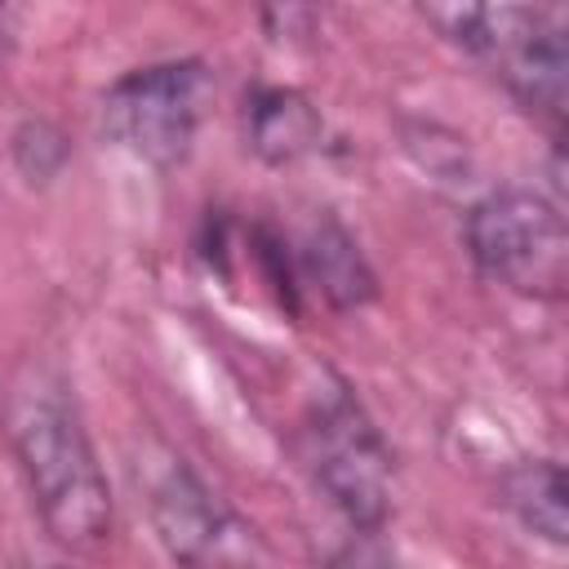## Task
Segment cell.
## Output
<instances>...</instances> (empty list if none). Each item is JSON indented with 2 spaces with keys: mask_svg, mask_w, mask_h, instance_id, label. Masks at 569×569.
Returning <instances> with one entry per match:
<instances>
[{
  "mask_svg": "<svg viewBox=\"0 0 569 569\" xmlns=\"http://www.w3.org/2000/svg\"><path fill=\"white\" fill-rule=\"evenodd\" d=\"M302 462L329 507L360 533H378L391 516L396 462L378 422L360 405L347 378L320 369L302 405Z\"/></svg>",
  "mask_w": 569,
  "mask_h": 569,
  "instance_id": "2",
  "label": "cell"
},
{
  "mask_svg": "<svg viewBox=\"0 0 569 569\" xmlns=\"http://www.w3.org/2000/svg\"><path fill=\"white\" fill-rule=\"evenodd\" d=\"M462 240L480 276L493 284L538 302L565 298L569 231L551 196L533 187H498L467 209Z\"/></svg>",
  "mask_w": 569,
  "mask_h": 569,
  "instance_id": "5",
  "label": "cell"
},
{
  "mask_svg": "<svg viewBox=\"0 0 569 569\" xmlns=\"http://www.w3.org/2000/svg\"><path fill=\"white\" fill-rule=\"evenodd\" d=\"M147 520L178 569H271L262 533L169 445L147 440L133 458Z\"/></svg>",
  "mask_w": 569,
  "mask_h": 569,
  "instance_id": "4",
  "label": "cell"
},
{
  "mask_svg": "<svg viewBox=\"0 0 569 569\" xmlns=\"http://www.w3.org/2000/svg\"><path fill=\"white\" fill-rule=\"evenodd\" d=\"M244 138L267 164H298L320 151L325 116L320 107L289 84H258L244 102Z\"/></svg>",
  "mask_w": 569,
  "mask_h": 569,
  "instance_id": "8",
  "label": "cell"
},
{
  "mask_svg": "<svg viewBox=\"0 0 569 569\" xmlns=\"http://www.w3.org/2000/svg\"><path fill=\"white\" fill-rule=\"evenodd\" d=\"M44 569H62V565H44Z\"/></svg>",
  "mask_w": 569,
  "mask_h": 569,
  "instance_id": "10",
  "label": "cell"
},
{
  "mask_svg": "<svg viewBox=\"0 0 569 569\" xmlns=\"http://www.w3.org/2000/svg\"><path fill=\"white\" fill-rule=\"evenodd\" d=\"M213 76L200 58H164L124 71L102 93V129L151 169H178L200 133Z\"/></svg>",
  "mask_w": 569,
  "mask_h": 569,
  "instance_id": "6",
  "label": "cell"
},
{
  "mask_svg": "<svg viewBox=\"0 0 569 569\" xmlns=\"http://www.w3.org/2000/svg\"><path fill=\"white\" fill-rule=\"evenodd\" d=\"M0 436L40 511L67 547H102L116 520L111 485L84 427L71 378L49 356H22L0 382Z\"/></svg>",
  "mask_w": 569,
  "mask_h": 569,
  "instance_id": "1",
  "label": "cell"
},
{
  "mask_svg": "<svg viewBox=\"0 0 569 569\" xmlns=\"http://www.w3.org/2000/svg\"><path fill=\"white\" fill-rule=\"evenodd\" d=\"M289 240V236H284ZM289 271H293V289H311L325 307L333 311H351V307H365L373 293H378V276L373 267L365 262L356 236L320 213L311 218L293 240H289Z\"/></svg>",
  "mask_w": 569,
  "mask_h": 569,
  "instance_id": "7",
  "label": "cell"
},
{
  "mask_svg": "<svg viewBox=\"0 0 569 569\" xmlns=\"http://www.w3.org/2000/svg\"><path fill=\"white\" fill-rule=\"evenodd\" d=\"M453 44L480 58L502 89L551 133L565 116L569 18L551 4H436L422 9Z\"/></svg>",
  "mask_w": 569,
  "mask_h": 569,
  "instance_id": "3",
  "label": "cell"
},
{
  "mask_svg": "<svg viewBox=\"0 0 569 569\" xmlns=\"http://www.w3.org/2000/svg\"><path fill=\"white\" fill-rule=\"evenodd\" d=\"M502 502L507 511L542 542L560 547L569 516H565V467L556 458H529L502 476Z\"/></svg>",
  "mask_w": 569,
  "mask_h": 569,
  "instance_id": "9",
  "label": "cell"
}]
</instances>
